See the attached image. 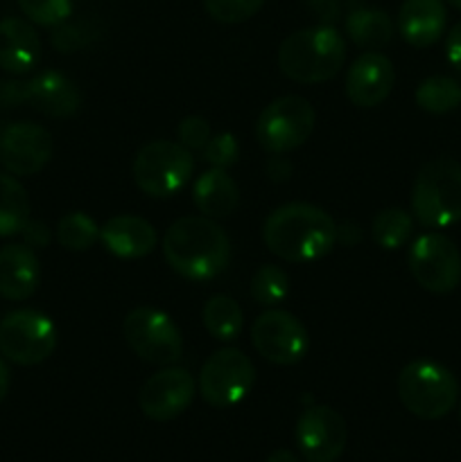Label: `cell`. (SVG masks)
<instances>
[{"label":"cell","mask_w":461,"mask_h":462,"mask_svg":"<svg viewBox=\"0 0 461 462\" xmlns=\"http://www.w3.org/2000/svg\"><path fill=\"white\" fill-rule=\"evenodd\" d=\"M262 239L285 262H315L337 244V224L321 208L310 203H285L267 217Z\"/></svg>","instance_id":"obj_1"},{"label":"cell","mask_w":461,"mask_h":462,"mask_svg":"<svg viewBox=\"0 0 461 462\" xmlns=\"http://www.w3.org/2000/svg\"><path fill=\"white\" fill-rule=\"evenodd\" d=\"M163 255L181 278L208 282L229 266V235L211 217H183L165 230Z\"/></svg>","instance_id":"obj_2"},{"label":"cell","mask_w":461,"mask_h":462,"mask_svg":"<svg viewBox=\"0 0 461 462\" xmlns=\"http://www.w3.org/2000/svg\"><path fill=\"white\" fill-rule=\"evenodd\" d=\"M346 43L333 25H315L289 34L280 43L278 66L298 84H321L342 70Z\"/></svg>","instance_id":"obj_3"},{"label":"cell","mask_w":461,"mask_h":462,"mask_svg":"<svg viewBox=\"0 0 461 462\" xmlns=\"http://www.w3.org/2000/svg\"><path fill=\"white\" fill-rule=\"evenodd\" d=\"M411 212L425 228L441 230L461 221V162L434 158L416 174Z\"/></svg>","instance_id":"obj_4"},{"label":"cell","mask_w":461,"mask_h":462,"mask_svg":"<svg viewBox=\"0 0 461 462\" xmlns=\"http://www.w3.org/2000/svg\"><path fill=\"white\" fill-rule=\"evenodd\" d=\"M398 397L411 415L441 420L459 400V382L446 365L429 359L407 364L398 374Z\"/></svg>","instance_id":"obj_5"},{"label":"cell","mask_w":461,"mask_h":462,"mask_svg":"<svg viewBox=\"0 0 461 462\" xmlns=\"http://www.w3.org/2000/svg\"><path fill=\"white\" fill-rule=\"evenodd\" d=\"M193 171V152L181 143L154 140L136 153L134 180L147 197H174L188 185Z\"/></svg>","instance_id":"obj_6"},{"label":"cell","mask_w":461,"mask_h":462,"mask_svg":"<svg viewBox=\"0 0 461 462\" xmlns=\"http://www.w3.org/2000/svg\"><path fill=\"white\" fill-rule=\"evenodd\" d=\"M316 113L307 99L285 95L262 108L256 122V140L271 153H287L301 147L315 131Z\"/></svg>","instance_id":"obj_7"},{"label":"cell","mask_w":461,"mask_h":462,"mask_svg":"<svg viewBox=\"0 0 461 462\" xmlns=\"http://www.w3.org/2000/svg\"><path fill=\"white\" fill-rule=\"evenodd\" d=\"M122 337L127 346L143 361L154 365H170L183 355V338L172 319L154 307H138L122 320Z\"/></svg>","instance_id":"obj_8"},{"label":"cell","mask_w":461,"mask_h":462,"mask_svg":"<svg viewBox=\"0 0 461 462\" xmlns=\"http://www.w3.org/2000/svg\"><path fill=\"white\" fill-rule=\"evenodd\" d=\"M256 368L238 347H221L212 352L199 373V393L203 402L215 409H230L251 393Z\"/></svg>","instance_id":"obj_9"},{"label":"cell","mask_w":461,"mask_h":462,"mask_svg":"<svg viewBox=\"0 0 461 462\" xmlns=\"http://www.w3.org/2000/svg\"><path fill=\"white\" fill-rule=\"evenodd\" d=\"M57 347V328L45 314L16 310L0 320V355L18 365H36Z\"/></svg>","instance_id":"obj_10"},{"label":"cell","mask_w":461,"mask_h":462,"mask_svg":"<svg viewBox=\"0 0 461 462\" xmlns=\"http://www.w3.org/2000/svg\"><path fill=\"white\" fill-rule=\"evenodd\" d=\"M409 271L416 282L443 296L461 284V253L450 237L441 233H425L409 248Z\"/></svg>","instance_id":"obj_11"},{"label":"cell","mask_w":461,"mask_h":462,"mask_svg":"<svg viewBox=\"0 0 461 462\" xmlns=\"http://www.w3.org/2000/svg\"><path fill=\"white\" fill-rule=\"evenodd\" d=\"M251 341L258 355L276 365H294L307 355V329L294 314L267 310L251 325Z\"/></svg>","instance_id":"obj_12"},{"label":"cell","mask_w":461,"mask_h":462,"mask_svg":"<svg viewBox=\"0 0 461 462\" xmlns=\"http://www.w3.org/2000/svg\"><path fill=\"white\" fill-rule=\"evenodd\" d=\"M52 158V135L34 122H14L0 131V165L14 176H32Z\"/></svg>","instance_id":"obj_13"},{"label":"cell","mask_w":461,"mask_h":462,"mask_svg":"<svg viewBox=\"0 0 461 462\" xmlns=\"http://www.w3.org/2000/svg\"><path fill=\"white\" fill-rule=\"evenodd\" d=\"M346 422L330 406H310L296 422V445L307 462H334L346 449Z\"/></svg>","instance_id":"obj_14"},{"label":"cell","mask_w":461,"mask_h":462,"mask_svg":"<svg viewBox=\"0 0 461 462\" xmlns=\"http://www.w3.org/2000/svg\"><path fill=\"white\" fill-rule=\"evenodd\" d=\"M194 400V377L185 368H163L140 388V411L154 422L179 418Z\"/></svg>","instance_id":"obj_15"},{"label":"cell","mask_w":461,"mask_h":462,"mask_svg":"<svg viewBox=\"0 0 461 462\" xmlns=\"http://www.w3.org/2000/svg\"><path fill=\"white\" fill-rule=\"evenodd\" d=\"M396 70L391 59L380 52H364L353 61L346 75V95L355 106L373 108L391 95Z\"/></svg>","instance_id":"obj_16"},{"label":"cell","mask_w":461,"mask_h":462,"mask_svg":"<svg viewBox=\"0 0 461 462\" xmlns=\"http://www.w3.org/2000/svg\"><path fill=\"white\" fill-rule=\"evenodd\" d=\"M41 280V264L34 248L27 244H7L0 248V296L7 300H27Z\"/></svg>","instance_id":"obj_17"},{"label":"cell","mask_w":461,"mask_h":462,"mask_svg":"<svg viewBox=\"0 0 461 462\" xmlns=\"http://www.w3.org/2000/svg\"><path fill=\"white\" fill-rule=\"evenodd\" d=\"M99 239L108 253L122 260H138L156 248L158 235L147 219L136 215L111 217L99 228Z\"/></svg>","instance_id":"obj_18"},{"label":"cell","mask_w":461,"mask_h":462,"mask_svg":"<svg viewBox=\"0 0 461 462\" xmlns=\"http://www.w3.org/2000/svg\"><path fill=\"white\" fill-rule=\"evenodd\" d=\"M27 104L43 116L71 117L81 108V93L66 75L45 70L27 81Z\"/></svg>","instance_id":"obj_19"},{"label":"cell","mask_w":461,"mask_h":462,"mask_svg":"<svg viewBox=\"0 0 461 462\" xmlns=\"http://www.w3.org/2000/svg\"><path fill=\"white\" fill-rule=\"evenodd\" d=\"M41 59V39L23 18L0 21V68L12 75H25Z\"/></svg>","instance_id":"obj_20"},{"label":"cell","mask_w":461,"mask_h":462,"mask_svg":"<svg viewBox=\"0 0 461 462\" xmlns=\"http://www.w3.org/2000/svg\"><path fill=\"white\" fill-rule=\"evenodd\" d=\"M447 12L443 0H405L398 12V30L414 48L437 43L446 32Z\"/></svg>","instance_id":"obj_21"},{"label":"cell","mask_w":461,"mask_h":462,"mask_svg":"<svg viewBox=\"0 0 461 462\" xmlns=\"http://www.w3.org/2000/svg\"><path fill=\"white\" fill-rule=\"evenodd\" d=\"M193 201L197 210L203 212V217L224 219L233 215L240 203L238 183L226 174V170L212 167L194 180Z\"/></svg>","instance_id":"obj_22"},{"label":"cell","mask_w":461,"mask_h":462,"mask_svg":"<svg viewBox=\"0 0 461 462\" xmlns=\"http://www.w3.org/2000/svg\"><path fill=\"white\" fill-rule=\"evenodd\" d=\"M346 32L353 43L375 52V50L391 43L393 21L382 9L355 7L346 16Z\"/></svg>","instance_id":"obj_23"},{"label":"cell","mask_w":461,"mask_h":462,"mask_svg":"<svg viewBox=\"0 0 461 462\" xmlns=\"http://www.w3.org/2000/svg\"><path fill=\"white\" fill-rule=\"evenodd\" d=\"M30 221V197L14 176L0 174V237L18 235Z\"/></svg>","instance_id":"obj_24"},{"label":"cell","mask_w":461,"mask_h":462,"mask_svg":"<svg viewBox=\"0 0 461 462\" xmlns=\"http://www.w3.org/2000/svg\"><path fill=\"white\" fill-rule=\"evenodd\" d=\"M203 325L208 334L221 343L235 341L244 329V314L230 296L217 293L203 307Z\"/></svg>","instance_id":"obj_25"},{"label":"cell","mask_w":461,"mask_h":462,"mask_svg":"<svg viewBox=\"0 0 461 462\" xmlns=\"http://www.w3.org/2000/svg\"><path fill=\"white\" fill-rule=\"evenodd\" d=\"M416 104L428 113H441L455 111L461 104V84L452 77L434 75L428 77L416 88Z\"/></svg>","instance_id":"obj_26"},{"label":"cell","mask_w":461,"mask_h":462,"mask_svg":"<svg viewBox=\"0 0 461 462\" xmlns=\"http://www.w3.org/2000/svg\"><path fill=\"white\" fill-rule=\"evenodd\" d=\"M371 233L380 248L398 251L409 242L411 233H414V219L402 208H387V210L378 212L373 226H371Z\"/></svg>","instance_id":"obj_27"},{"label":"cell","mask_w":461,"mask_h":462,"mask_svg":"<svg viewBox=\"0 0 461 462\" xmlns=\"http://www.w3.org/2000/svg\"><path fill=\"white\" fill-rule=\"evenodd\" d=\"M57 239L66 251H89L99 239V226L86 212H71L59 221Z\"/></svg>","instance_id":"obj_28"},{"label":"cell","mask_w":461,"mask_h":462,"mask_svg":"<svg viewBox=\"0 0 461 462\" xmlns=\"http://www.w3.org/2000/svg\"><path fill=\"white\" fill-rule=\"evenodd\" d=\"M251 298L262 307H276L287 298L289 278L280 266L265 264L253 273L251 278Z\"/></svg>","instance_id":"obj_29"},{"label":"cell","mask_w":461,"mask_h":462,"mask_svg":"<svg viewBox=\"0 0 461 462\" xmlns=\"http://www.w3.org/2000/svg\"><path fill=\"white\" fill-rule=\"evenodd\" d=\"M16 3L32 23L43 27L61 25L72 12V0H16Z\"/></svg>","instance_id":"obj_30"},{"label":"cell","mask_w":461,"mask_h":462,"mask_svg":"<svg viewBox=\"0 0 461 462\" xmlns=\"http://www.w3.org/2000/svg\"><path fill=\"white\" fill-rule=\"evenodd\" d=\"M262 5L265 0H203V7L211 14V18H215L217 23H226V25L249 21L260 12Z\"/></svg>","instance_id":"obj_31"},{"label":"cell","mask_w":461,"mask_h":462,"mask_svg":"<svg viewBox=\"0 0 461 462\" xmlns=\"http://www.w3.org/2000/svg\"><path fill=\"white\" fill-rule=\"evenodd\" d=\"M240 158V144L235 140L233 134H217L208 140V144L203 147V161L212 167H226L235 165Z\"/></svg>","instance_id":"obj_32"},{"label":"cell","mask_w":461,"mask_h":462,"mask_svg":"<svg viewBox=\"0 0 461 462\" xmlns=\"http://www.w3.org/2000/svg\"><path fill=\"white\" fill-rule=\"evenodd\" d=\"M176 134H179V143L183 144V147H188L190 152H203L208 140L212 138L211 125H208V120H203V117L199 116L183 117V120L179 122Z\"/></svg>","instance_id":"obj_33"},{"label":"cell","mask_w":461,"mask_h":462,"mask_svg":"<svg viewBox=\"0 0 461 462\" xmlns=\"http://www.w3.org/2000/svg\"><path fill=\"white\" fill-rule=\"evenodd\" d=\"M86 41H89L86 39V30H81L80 25H71V23H61L52 32V45L59 52H75Z\"/></svg>","instance_id":"obj_34"},{"label":"cell","mask_w":461,"mask_h":462,"mask_svg":"<svg viewBox=\"0 0 461 462\" xmlns=\"http://www.w3.org/2000/svg\"><path fill=\"white\" fill-rule=\"evenodd\" d=\"M27 102V81H0V106L14 108Z\"/></svg>","instance_id":"obj_35"},{"label":"cell","mask_w":461,"mask_h":462,"mask_svg":"<svg viewBox=\"0 0 461 462\" xmlns=\"http://www.w3.org/2000/svg\"><path fill=\"white\" fill-rule=\"evenodd\" d=\"M21 233H23V237H25V244L30 248L48 246L50 230H48V226L41 224V221H27L25 228H23Z\"/></svg>","instance_id":"obj_36"},{"label":"cell","mask_w":461,"mask_h":462,"mask_svg":"<svg viewBox=\"0 0 461 462\" xmlns=\"http://www.w3.org/2000/svg\"><path fill=\"white\" fill-rule=\"evenodd\" d=\"M446 57L450 61V66L455 68L456 72H461V21L447 32L446 41Z\"/></svg>","instance_id":"obj_37"},{"label":"cell","mask_w":461,"mask_h":462,"mask_svg":"<svg viewBox=\"0 0 461 462\" xmlns=\"http://www.w3.org/2000/svg\"><path fill=\"white\" fill-rule=\"evenodd\" d=\"M265 171L274 183H285V180H289V176H292V162H289L287 158L280 156V153H276L274 158L267 161Z\"/></svg>","instance_id":"obj_38"},{"label":"cell","mask_w":461,"mask_h":462,"mask_svg":"<svg viewBox=\"0 0 461 462\" xmlns=\"http://www.w3.org/2000/svg\"><path fill=\"white\" fill-rule=\"evenodd\" d=\"M310 9L319 18L321 25L334 21L339 14V0H310Z\"/></svg>","instance_id":"obj_39"},{"label":"cell","mask_w":461,"mask_h":462,"mask_svg":"<svg viewBox=\"0 0 461 462\" xmlns=\"http://www.w3.org/2000/svg\"><path fill=\"white\" fill-rule=\"evenodd\" d=\"M337 239L339 242L348 244V246L355 242H360V226H355V224L337 226Z\"/></svg>","instance_id":"obj_40"},{"label":"cell","mask_w":461,"mask_h":462,"mask_svg":"<svg viewBox=\"0 0 461 462\" xmlns=\"http://www.w3.org/2000/svg\"><path fill=\"white\" fill-rule=\"evenodd\" d=\"M9 393V370L7 365H5V361L0 359V404H3V400L7 397Z\"/></svg>","instance_id":"obj_41"},{"label":"cell","mask_w":461,"mask_h":462,"mask_svg":"<svg viewBox=\"0 0 461 462\" xmlns=\"http://www.w3.org/2000/svg\"><path fill=\"white\" fill-rule=\"evenodd\" d=\"M267 462H301L296 458V456L292 454V451H287V449H276L274 454L269 456V458H267Z\"/></svg>","instance_id":"obj_42"},{"label":"cell","mask_w":461,"mask_h":462,"mask_svg":"<svg viewBox=\"0 0 461 462\" xmlns=\"http://www.w3.org/2000/svg\"><path fill=\"white\" fill-rule=\"evenodd\" d=\"M447 3H450L455 9H461V0H447Z\"/></svg>","instance_id":"obj_43"},{"label":"cell","mask_w":461,"mask_h":462,"mask_svg":"<svg viewBox=\"0 0 461 462\" xmlns=\"http://www.w3.org/2000/svg\"><path fill=\"white\" fill-rule=\"evenodd\" d=\"M459 418H461V404H459Z\"/></svg>","instance_id":"obj_44"}]
</instances>
